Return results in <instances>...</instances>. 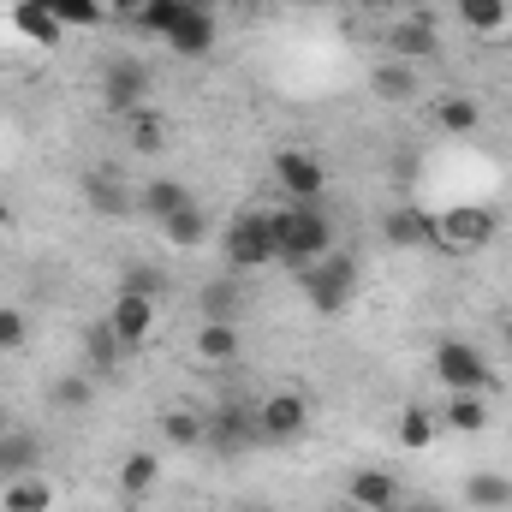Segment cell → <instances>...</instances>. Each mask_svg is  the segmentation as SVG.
<instances>
[{
  "label": "cell",
  "instance_id": "obj_24",
  "mask_svg": "<svg viewBox=\"0 0 512 512\" xmlns=\"http://www.w3.org/2000/svg\"><path fill=\"white\" fill-rule=\"evenodd\" d=\"M155 477H161V453H131L126 465H120V495L143 501L155 489Z\"/></svg>",
  "mask_w": 512,
  "mask_h": 512
},
{
  "label": "cell",
  "instance_id": "obj_41",
  "mask_svg": "<svg viewBox=\"0 0 512 512\" xmlns=\"http://www.w3.org/2000/svg\"><path fill=\"white\" fill-rule=\"evenodd\" d=\"M6 221H12V209H6V203H0V227H6Z\"/></svg>",
  "mask_w": 512,
  "mask_h": 512
},
{
  "label": "cell",
  "instance_id": "obj_17",
  "mask_svg": "<svg viewBox=\"0 0 512 512\" xmlns=\"http://www.w3.org/2000/svg\"><path fill=\"white\" fill-rule=\"evenodd\" d=\"M0 507H6V512H48V507H54V489H48L36 471H24V477H6V495H0Z\"/></svg>",
  "mask_w": 512,
  "mask_h": 512
},
{
  "label": "cell",
  "instance_id": "obj_29",
  "mask_svg": "<svg viewBox=\"0 0 512 512\" xmlns=\"http://www.w3.org/2000/svg\"><path fill=\"white\" fill-rule=\"evenodd\" d=\"M161 143H167L161 114H155V108H137V114H131V149H137V155H155Z\"/></svg>",
  "mask_w": 512,
  "mask_h": 512
},
{
  "label": "cell",
  "instance_id": "obj_23",
  "mask_svg": "<svg viewBox=\"0 0 512 512\" xmlns=\"http://www.w3.org/2000/svg\"><path fill=\"white\" fill-rule=\"evenodd\" d=\"M120 358H126V346L114 340V328H108V322H96V328L84 334V364H90L96 376H108V370H114Z\"/></svg>",
  "mask_w": 512,
  "mask_h": 512
},
{
  "label": "cell",
  "instance_id": "obj_36",
  "mask_svg": "<svg viewBox=\"0 0 512 512\" xmlns=\"http://www.w3.org/2000/svg\"><path fill=\"white\" fill-rule=\"evenodd\" d=\"M54 399H60V405H72V411H84V405H90V376H60Z\"/></svg>",
  "mask_w": 512,
  "mask_h": 512
},
{
  "label": "cell",
  "instance_id": "obj_34",
  "mask_svg": "<svg viewBox=\"0 0 512 512\" xmlns=\"http://www.w3.org/2000/svg\"><path fill=\"white\" fill-rule=\"evenodd\" d=\"M120 292H143V298H167V274L143 262V268H131V274H126V286H120Z\"/></svg>",
  "mask_w": 512,
  "mask_h": 512
},
{
  "label": "cell",
  "instance_id": "obj_5",
  "mask_svg": "<svg viewBox=\"0 0 512 512\" xmlns=\"http://www.w3.org/2000/svg\"><path fill=\"white\" fill-rule=\"evenodd\" d=\"M435 376H441L447 393H489V387H495L489 358H483L471 340H441V346H435Z\"/></svg>",
  "mask_w": 512,
  "mask_h": 512
},
{
  "label": "cell",
  "instance_id": "obj_26",
  "mask_svg": "<svg viewBox=\"0 0 512 512\" xmlns=\"http://www.w3.org/2000/svg\"><path fill=\"white\" fill-rule=\"evenodd\" d=\"M447 429H459V435H483V429H489V405H483L477 393H453V399H447Z\"/></svg>",
  "mask_w": 512,
  "mask_h": 512
},
{
  "label": "cell",
  "instance_id": "obj_25",
  "mask_svg": "<svg viewBox=\"0 0 512 512\" xmlns=\"http://www.w3.org/2000/svg\"><path fill=\"white\" fill-rule=\"evenodd\" d=\"M137 203H143V209H149V215H155V221H167V215H173V209H185V203H191V191H185V185H179V179H149V185H143V197H137Z\"/></svg>",
  "mask_w": 512,
  "mask_h": 512
},
{
  "label": "cell",
  "instance_id": "obj_42",
  "mask_svg": "<svg viewBox=\"0 0 512 512\" xmlns=\"http://www.w3.org/2000/svg\"><path fill=\"white\" fill-rule=\"evenodd\" d=\"M245 512H268V507H245Z\"/></svg>",
  "mask_w": 512,
  "mask_h": 512
},
{
  "label": "cell",
  "instance_id": "obj_9",
  "mask_svg": "<svg viewBox=\"0 0 512 512\" xmlns=\"http://www.w3.org/2000/svg\"><path fill=\"white\" fill-rule=\"evenodd\" d=\"M155 316H161V298H143V292H120L114 298V310H108V328H114V340L137 352L149 334H155Z\"/></svg>",
  "mask_w": 512,
  "mask_h": 512
},
{
  "label": "cell",
  "instance_id": "obj_8",
  "mask_svg": "<svg viewBox=\"0 0 512 512\" xmlns=\"http://www.w3.org/2000/svg\"><path fill=\"white\" fill-rule=\"evenodd\" d=\"M274 179H280V191H286L292 203H322V191H328L322 161L304 155V149H280V155H274Z\"/></svg>",
  "mask_w": 512,
  "mask_h": 512
},
{
  "label": "cell",
  "instance_id": "obj_4",
  "mask_svg": "<svg viewBox=\"0 0 512 512\" xmlns=\"http://www.w3.org/2000/svg\"><path fill=\"white\" fill-rule=\"evenodd\" d=\"M221 256H227L233 274L280 262V251H274V215H268V209H239V215L227 221V233H221Z\"/></svg>",
  "mask_w": 512,
  "mask_h": 512
},
{
  "label": "cell",
  "instance_id": "obj_22",
  "mask_svg": "<svg viewBox=\"0 0 512 512\" xmlns=\"http://www.w3.org/2000/svg\"><path fill=\"white\" fill-rule=\"evenodd\" d=\"M465 501L483 507V512L512 507V477H501V471H477V477H465Z\"/></svg>",
  "mask_w": 512,
  "mask_h": 512
},
{
  "label": "cell",
  "instance_id": "obj_28",
  "mask_svg": "<svg viewBox=\"0 0 512 512\" xmlns=\"http://www.w3.org/2000/svg\"><path fill=\"white\" fill-rule=\"evenodd\" d=\"M435 120H441V131H477L483 126V108H477L471 96H447V102L435 108Z\"/></svg>",
  "mask_w": 512,
  "mask_h": 512
},
{
  "label": "cell",
  "instance_id": "obj_20",
  "mask_svg": "<svg viewBox=\"0 0 512 512\" xmlns=\"http://www.w3.org/2000/svg\"><path fill=\"white\" fill-rule=\"evenodd\" d=\"M84 197H90V209H96V215H114V221H120V215H131V191L114 179V173H90Z\"/></svg>",
  "mask_w": 512,
  "mask_h": 512
},
{
  "label": "cell",
  "instance_id": "obj_10",
  "mask_svg": "<svg viewBox=\"0 0 512 512\" xmlns=\"http://www.w3.org/2000/svg\"><path fill=\"white\" fill-rule=\"evenodd\" d=\"M215 12H197L191 0H179V12H173V24L161 30V42L173 48V54H185V60H197V54H209L215 48Z\"/></svg>",
  "mask_w": 512,
  "mask_h": 512
},
{
  "label": "cell",
  "instance_id": "obj_7",
  "mask_svg": "<svg viewBox=\"0 0 512 512\" xmlns=\"http://www.w3.org/2000/svg\"><path fill=\"white\" fill-rule=\"evenodd\" d=\"M203 441L215 453H245V447H256V405L221 399L215 411H203Z\"/></svg>",
  "mask_w": 512,
  "mask_h": 512
},
{
  "label": "cell",
  "instance_id": "obj_12",
  "mask_svg": "<svg viewBox=\"0 0 512 512\" xmlns=\"http://www.w3.org/2000/svg\"><path fill=\"white\" fill-rule=\"evenodd\" d=\"M155 227H161V239H167L173 251H197V245H209V209H197V203L173 209V215L155 221Z\"/></svg>",
  "mask_w": 512,
  "mask_h": 512
},
{
  "label": "cell",
  "instance_id": "obj_30",
  "mask_svg": "<svg viewBox=\"0 0 512 512\" xmlns=\"http://www.w3.org/2000/svg\"><path fill=\"white\" fill-rule=\"evenodd\" d=\"M54 18H60L66 30H96V24L108 18V6H102V0H54Z\"/></svg>",
  "mask_w": 512,
  "mask_h": 512
},
{
  "label": "cell",
  "instance_id": "obj_3",
  "mask_svg": "<svg viewBox=\"0 0 512 512\" xmlns=\"http://www.w3.org/2000/svg\"><path fill=\"white\" fill-rule=\"evenodd\" d=\"M298 274V292L322 310V316H340L352 298H358V262L352 256H316V262H304V268H292Z\"/></svg>",
  "mask_w": 512,
  "mask_h": 512
},
{
  "label": "cell",
  "instance_id": "obj_1",
  "mask_svg": "<svg viewBox=\"0 0 512 512\" xmlns=\"http://www.w3.org/2000/svg\"><path fill=\"white\" fill-rule=\"evenodd\" d=\"M268 215H274V251H280V262L304 268V262L334 251V221H328L322 203H286V209H268Z\"/></svg>",
  "mask_w": 512,
  "mask_h": 512
},
{
  "label": "cell",
  "instance_id": "obj_11",
  "mask_svg": "<svg viewBox=\"0 0 512 512\" xmlns=\"http://www.w3.org/2000/svg\"><path fill=\"white\" fill-rule=\"evenodd\" d=\"M102 96H108V108H114L120 120H131L137 108H149V102H143V96H149V66H143V60H114L108 78H102Z\"/></svg>",
  "mask_w": 512,
  "mask_h": 512
},
{
  "label": "cell",
  "instance_id": "obj_15",
  "mask_svg": "<svg viewBox=\"0 0 512 512\" xmlns=\"http://www.w3.org/2000/svg\"><path fill=\"white\" fill-rule=\"evenodd\" d=\"M12 30H18L24 42H36V48H54V42L66 36V24H60L54 12H42V6H24V0H12Z\"/></svg>",
  "mask_w": 512,
  "mask_h": 512
},
{
  "label": "cell",
  "instance_id": "obj_27",
  "mask_svg": "<svg viewBox=\"0 0 512 512\" xmlns=\"http://www.w3.org/2000/svg\"><path fill=\"white\" fill-rule=\"evenodd\" d=\"M239 316V286L233 280H209L203 286V322H233Z\"/></svg>",
  "mask_w": 512,
  "mask_h": 512
},
{
  "label": "cell",
  "instance_id": "obj_6",
  "mask_svg": "<svg viewBox=\"0 0 512 512\" xmlns=\"http://www.w3.org/2000/svg\"><path fill=\"white\" fill-rule=\"evenodd\" d=\"M304 429H310V399H304V393L280 387V393L256 399V441H268V447H286V441H298Z\"/></svg>",
  "mask_w": 512,
  "mask_h": 512
},
{
  "label": "cell",
  "instance_id": "obj_2",
  "mask_svg": "<svg viewBox=\"0 0 512 512\" xmlns=\"http://www.w3.org/2000/svg\"><path fill=\"white\" fill-rule=\"evenodd\" d=\"M495 233H501V209H483V203H459V209L429 215V245L453 251V256H471L483 245H495Z\"/></svg>",
  "mask_w": 512,
  "mask_h": 512
},
{
  "label": "cell",
  "instance_id": "obj_35",
  "mask_svg": "<svg viewBox=\"0 0 512 512\" xmlns=\"http://www.w3.org/2000/svg\"><path fill=\"white\" fill-rule=\"evenodd\" d=\"M24 340H30V322H24L12 304H0V352H18Z\"/></svg>",
  "mask_w": 512,
  "mask_h": 512
},
{
  "label": "cell",
  "instance_id": "obj_37",
  "mask_svg": "<svg viewBox=\"0 0 512 512\" xmlns=\"http://www.w3.org/2000/svg\"><path fill=\"white\" fill-rule=\"evenodd\" d=\"M155 0H114V18H126V24H143V12H149Z\"/></svg>",
  "mask_w": 512,
  "mask_h": 512
},
{
  "label": "cell",
  "instance_id": "obj_19",
  "mask_svg": "<svg viewBox=\"0 0 512 512\" xmlns=\"http://www.w3.org/2000/svg\"><path fill=\"white\" fill-rule=\"evenodd\" d=\"M370 90L382 96V102H411L417 96V66H405V60H387L370 72Z\"/></svg>",
  "mask_w": 512,
  "mask_h": 512
},
{
  "label": "cell",
  "instance_id": "obj_14",
  "mask_svg": "<svg viewBox=\"0 0 512 512\" xmlns=\"http://www.w3.org/2000/svg\"><path fill=\"white\" fill-rule=\"evenodd\" d=\"M352 507L358 512H393L399 507V483L387 477V471H352Z\"/></svg>",
  "mask_w": 512,
  "mask_h": 512
},
{
  "label": "cell",
  "instance_id": "obj_31",
  "mask_svg": "<svg viewBox=\"0 0 512 512\" xmlns=\"http://www.w3.org/2000/svg\"><path fill=\"white\" fill-rule=\"evenodd\" d=\"M24 471H36V441L30 435L0 441V477H24Z\"/></svg>",
  "mask_w": 512,
  "mask_h": 512
},
{
  "label": "cell",
  "instance_id": "obj_21",
  "mask_svg": "<svg viewBox=\"0 0 512 512\" xmlns=\"http://www.w3.org/2000/svg\"><path fill=\"white\" fill-rule=\"evenodd\" d=\"M197 358H203V364H233V358H239V328H233V322H203Z\"/></svg>",
  "mask_w": 512,
  "mask_h": 512
},
{
  "label": "cell",
  "instance_id": "obj_33",
  "mask_svg": "<svg viewBox=\"0 0 512 512\" xmlns=\"http://www.w3.org/2000/svg\"><path fill=\"white\" fill-rule=\"evenodd\" d=\"M459 18L471 30H501L507 24V0H459Z\"/></svg>",
  "mask_w": 512,
  "mask_h": 512
},
{
  "label": "cell",
  "instance_id": "obj_16",
  "mask_svg": "<svg viewBox=\"0 0 512 512\" xmlns=\"http://www.w3.org/2000/svg\"><path fill=\"white\" fill-rule=\"evenodd\" d=\"M382 233L399 251H429V209H393L382 221Z\"/></svg>",
  "mask_w": 512,
  "mask_h": 512
},
{
  "label": "cell",
  "instance_id": "obj_40",
  "mask_svg": "<svg viewBox=\"0 0 512 512\" xmlns=\"http://www.w3.org/2000/svg\"><path fill=\"white\" fill-rule=\"evenodd\" d=\"M24 6H42V12H54V0H24Z\"/></svg>",
  "mask_w": 512,
  "mask_h": 512
},
{
  "label": "cell",
  "instance_id": "obj_18",
  "mask_svg": "<svg viewBox=\"0 0 512 512\" xmlns=\"http://www.w3.org/2000/svg\"><path fill=\"white\" fill-rule=\"evenodd\" d=\"M161 441H167V447H203V411L167 405V411H161Z\"/></svg>",
  "mask_w": 512,
  "mask_h": 512
},
{
  "label": "cell",
  "instance_id": "obj_13",
  "mask_svg": "<svg viewBox=\"0 0 512 512\" xmlns=\"http://www.w3.org/2000/svg\"><path fill=\"white\" fill-rule=\"evenodd\" d=\"M387 48L411 66V60H429L435 54V30H429V18L417 12V18H399V24H387Z\"/></svg>",
  "mask_w": 512,
  "mask_h": 512
},
{
  "label": "cell",
  "instance_id": "obj_32",
  "mask_svg": "<svg viewBox=\"0 0 512 512\" xmlns=\"http://www.w3.org/2000/svg\"><path fill=\"white\" fill-rule=\"evenodd\" d=\"M429 441H435V417H429V411H417V405H411V411H405V417H399V447H411V453H423V447H429Z\"/></svg>",
  "mask_w": 512,
  "mask_h": 512
},
{
  "label": "cell",
  "instance_id": "obj_45",
  "mask_svg": "<svg viewBox=\"0 0 512 512\" xmlns=\"http://www.w3.org/2000/svg\"><path fill=\"white\" fill-rule=\"evenodd\" d=\"M352 512H358V507H352Z\"/></svg>",
  "mask_w": 512,
  "mask_h": 512
},
{
  "label": "cell",
  "instance_id": "obj_43",
  "mask_svg": "<svg viewBox=\"0 0 512 512\" xmlns=\"http://www.w3.org/2000/svg\"><path fill=\"white\" fill-rule=\"evenodd\" d=\"M507 340H512V328H507Z\"/></svg>",
  "mask_w": 512,
  "mask_h": 512
},
{
  "label": "cell",
  "instance_id": "obj_39",
  "mask_svg": "<svg viewBox=\"0 0 512 512\" xmlns=\"http://www.w3.org/2000/svg\"><path fill=\"white\" fill-rule=\"evenodd\" d=\"M197 12H221V6H233V0H191Z\"/></svg>",
  "mask_w": 512,
  "mask_h": 512
},
{
  "label": "cell",
  "instance_id": "obj_44",
  "mask_svg": "<svg viewBox=\"0 0 512 512\" xmlns=\"http://www.w3.org/2000/svg\"><path fill=\"white\" fill-rule=\"evenodd\" d=\"M310 6H316V0H310Z\"/></svg>",
  "mask_w": 512,
  "mask_h": 512
},
{
  "label": "cell",
  "instance_id": "obj_38",
  "mask_svg": "<svg viewBox=\"0 0 512 512\" xmlns=\"http://www.w3.org/2000/svg\"><path fill=\"white\" fill-rule=\"evenodd\" d=\"M393 512H441V507H435V501H405V495H399V507Z\"/></svg>",
  "mask_w": 512,
  "mask_h": 512
}]
</instances>
